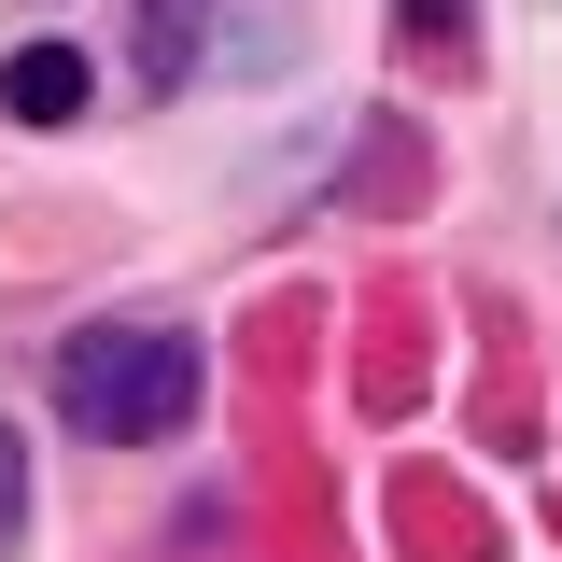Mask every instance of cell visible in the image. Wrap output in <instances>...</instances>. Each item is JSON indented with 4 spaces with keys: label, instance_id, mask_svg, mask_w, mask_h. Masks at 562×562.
I'll return each mask as SVG.
<instances>
[{
    "label": "cell",
    "instance_id": "cell-1",
    "mask_svg": "<svg viewBox=\"0 0 562 562\" xmlns=\"http://www.w3.org/2000/svg\"><path fill=\"white\" fill-rule=\"evenodd\" d=\"M211 394V366L183 324H99V338L57 351V422L70 436H99V450H155V436H183Z\"/></svg>",
    "mask_w": 562,
    "mask_h": 562
},
{
    "label": "cell",
    "instance_id": "cell-3",
    "mask_svg": "<svg viewBox=\"0 0 562 562\" xmlns=\"http://www.w3.org/2000/svg\"><path fill=\"white\" fill-rule=\"evenodd\" d=\"M140 70H155V85L198 70V0H140Z\"/></svg>",
    "mask_w": 562,
    "mask_h": 562
},
{
    "label": "cell",
    "instance_id": "cell-2",
    "mask_svg": "<svg viewBox=\"0 0 562 562\" xmlns=\"http://www.w3.org/2000/svg\"><path fill=\"white\" fill-rule=\"evenodd\" d=\"M85 85H99L85 43H14V57H0V113H14V127H70Z\"/></svg>",
    "mask_w": 562,
    "mask_h": 562
},
{
    "label": "cell",
    "instance_id": "cell-4",
    "mask_svg": "<svg viewBox=\"0 0 562 562\" xmlns=\"http://www.w3.org/2000/svg\"><path fill=\"white\" fill-rule=\"evenodd\" d=\"M0 535H14V436H0Z\"/></svg>",
    "mask_w": 562,
    "mask_h": 562
}]
</instances>
